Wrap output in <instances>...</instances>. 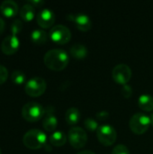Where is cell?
<instances>
[{
  "label": "cell",
  "instance_id": "1",
  "mask_svg": "<svg viewBox=\"0 0 153 154\" xmlns=\"http://www.w3.org/2000/svg\"><path fill=\"white\" fill-rule=\"evenodd\" d=\"M45 66L53 71H61L69 64V54L61 49H53L47 51L43 57Z\"/></svg>",
  "mask_w": 153,
  "mask_h": 154
},
{
  "label": "cell",
  "instance_id": "2",
  "mask_svg": "<svg viewBox=\"0 0 153 154\" xmlns=\"http://www.w3.org/2000/svg\"><path fill=\"white\" fill-rule=\"evenodd\" d=\"M47 136L39 129L29 130L23 137V143L25 147L31 150H39L46 145Z\"/></svg>",
  "mask_w": 153,
  "mask_h": 154
},
{
  "label": "cell",
  "instance_id": "3",
  "mask_svg": "<svg viewBox=\"0 0 153 154\" xmlns=\"http://www.w3.org/2000/svg\"><path fill=\"white\" fill-rule=\"evenodd\" d=\"M151 125V117L143 113L134 114L129 122V127L131 131L138 135L145 134L150 128Z\"/></svg>",
  "mask_w": 153,
  "mask_h": 154
},
{
  "label": "cell",
  "instance_id": "4",
  "mask_svg": "<svg viewBox=\"0 0 153 154\" xmlns=\"http://www.w3.org/2000/svg\"><path fill=\"white\" fill-rule=\"evenodd\" d=\"M45 115V109L41 105L36 102H29L22 108L23 118L30 123H34L41 120Z\"/></svg>",
  "mask_w": 153,
  "mask_h": 154
},
{
  "label": "cell",
  "instance_id": "5",
  "mask_svg": "<svg viewBox=\"0 0 153 154\" xmlns=\"http://www.w3.org/2000/svg\"><path fill=\"white\" fill-rule=\"evenodd\" d=\"M49 36L54 43L59 45H64L70 41L71 32L67 26L58 24L50 29Z\"/></svg>",
  "mask_w": 153,
  "mask_h": 154
},
{
  "label": "cell",
  "instance_id": "6",
  "mask_svg": "<svg viewBox=\"0 0 153 154\" xmlns=\"http://www.w3.org/2000/svg\"><path fill=\"white\" fill-rule=\"evenodd\" d=\"M47 88L46 81L42 78L35 77L29 79L24 87L25 93L32 97H38L44 94Z\"/></svg>",
  "mask_w": 153,
  "mask_h": 154
},
{
  "label": "cell",
  "instance_id": "7",
  "mask_svg": "<svg viewBox=\"0 0 153 154\" xmlns=\"http://www.w3.org/2000/svg\"><path fill=\"white\" fill-rule=\"evenodd\" d=\"M96 136L100 143L105 146H111L117 139V133L113 126L109 125H103L99 126L96 131Z\"/></svg>",
  "mask_w": 153,
  "mask_h": 154
},
{
  "label": "cell",
  "instance_id": "8",
  "mask_svg": "<svg viewBox=\"0 0 153 154\" xmlns=\"http://www.w3.org/2000/svg\"><path fill=\"white\" fill-rule=\"evenodd\" d=\"M68 139L74 149H82L87 142V135L84 129L75 126L69 131Z\"/></svg>",
  "mask_w": 153,
  "mask_h": 154
},
{
  "label": "cell",
  "instance_id": "9",
  "mask_svg": "<svg viewBox=\"0 0 153 154\" xmlns=\"http://www.w3.org/2000/svg\"><path fill=\"white\" fill-rule=\"evenodd\" d=\"M113 79L120 85H127L132 79V69L126 64L116 65L112 71Z\"/></svg>",
  "mask_w": 153,
  "mask_h": 154
},
{
  "label": "cell",
  "instance_id": "10",
  "mask_svg": "<svg viewBox=\"0 0 153 154\" xmlns=\"http://www.w3.org/2000/svg\"><path fill=\"white\" fill-rule=\"evenodd\" d=\"M67 18L73 22L76 27L81 32H87L92 27V23L88 15L86 14H69Z\"/></svg>",
  "mask_w": 153,
  "mask_h": 154
},
{
  "label": "cell",
  "instance_id": "11",
  "mask_svg": "<svg viewBox=\"0 0 153 154\" xmlns=\"http://www.w3.org/2000/svg\"><path fill=\"white\" fill-rule=\"evenodd\" d=\"M36 20L40 27H41L42 29H48V28H50L54 24L56 16L53 11H51L50 9L45 8V9H42L41 12H39Z\"/></svg>",
  "mask_w": 153,
  "mask_h": 154
},
{
  "label": "cell",
  "instance_id": "12",
  "mask_svg": "<svg viewBox=\"0 0 153 154\" xmlns=\"http://www.w3.org/2000/svg\"><path fill=\"white\" fill-rule=\"evenodd\" d=\"M19 46H20L19 39L14 35H10L3 40L1 43V50L3 53H5V55H13L18 51Z\"/></svg>",
  "mask_w": 153,
  "mask_h": 154
},
{
  "label": "cell",
  "instance_id": "13",
  "mask_svg": "<svg viewBox=\"0 0 153 154\" xmlns=\"http://www.w3.org/2000/svg\"><path fill=\"white\" fill-rule=\"evenodd\" d=\"M1 13L6 17H13L17 14L18 13V5L14 1L6 0L2 2L0 5Z\"/></svg>",
  "mask_w": 153,
  "mask_h": 154
},
{
  "label": "cell",
  "instance_id": "14",
  "mask_svg": "<svg viewBox=\"0 0 153 154\" xmlns=\"http://www.w3.org/2000/svg\"><path fill=\"white\" fill-rule=\"evenodd\" d=\"M57 125H58L57 117L54 116V114L50 112V109L49 111L47 110V114L42 121V126L44 130H46L47 132H53L56 130Z\"/></svg>",
  "mask_w": 153,
  "mask_h": 154
},
{
  "label": "cell",
  "instance_id": "15",
  "mask_svg": "<svg viewBox=\"0 0 153 154\" xmlns=\"http://www.w3.org/2000/svg\"><path fill=\"white\" fill-rule=\"evenodd\" d=\"M70 54L76 60H84L87 54V49L85 45L81 43H76L70 48Z\"/></svg>",
  "mask_w": 153,
  "mask_h": 154
},
{
  "label": "cell",
  "instance_id": "16",
  "mask_svg": "<svg viewBox=\"0 0 153 154\" xmlns=\"http://www.w3.org/2000/svg\"><path fill=\"white\" fill-rule=\"evenodd\" d=\"M139 107L145 112H151L153 110V97L148 94H143L138 99Z\"/></svg>",
  "mask_w": 153,
  "mask_h": 154
},
{
  "label": "cell",
  "instance_id": "17",
  "mask_svg": "<svg viewBox=\"0 0 153 154\" xmlns=\"http://www.w3.org/2000/svg\"><path fill=\"white\" fill-rule=\"evenodd\" d=\"M65 120L69 125H77L80 120V112L77 107H70L66 111Z\"/></svg>",
  "mask_w": 153,
  "mask_h": 154
},
{
  "label": "cell",
  "instance_id": "18",
  "mask_svg": "<svg viewBox=\"0 0 153 154\" xmlns=\"http://www.w3.org/2000/svg\"><path fill=\"white\" fill-rule=\"evenodd\" d=\"M20 16L21 18L24 21V22H31L35 15V9L34 7L30 5V4H25L23 5L20 11H19Z\"/></svg>",
  "mask_w": 153,
  "mask_h": 154
},
{
  "label": "cell",
  "instance_id": "19",
  "mask_svg": "<svg viewBox=\"0 0 153 154\" xmlns=\"http://www.w3.org/2000/svg\"><path fill=\"white\" fill-rule=\"evenodd\" d=\"M31 40L33 43L37 45L45 44L48 41V34L45 31L41 29H36L31 33Z\"/></svg>",
  "mask_w": 153,
  "mask_h": 154
},
{
  "label": "cell",
  "instance_id": "20",
  "mask_svg": "<svg viewBox=\"0 0 153 154\" xmlns=\"http://www.w3.org/2000/svg\"><path fill=\"white\" fill-rule=\"evenodd\" d=\"M67 139L68 137L63 132L57 131L50 136V143L51 145L55 147H61L67 143Z\"/></svg>",
  "mask_w": 153,
  "mask_h": 154
},
{
  "label": "cell",
  "instance_id": "21",
  "mask_svg": "<svg viewBox=\"0 0 153 154\" xmlns=\"http://www.w3.org/2000/svg\"><path fill=\"white\" fill-rule=\"evenodd\" d=\"M11 79L15 85H22L25 82V74L21 70H14L11 75Z\"/></svg>",
  "mask_w": 153,
  "mask_h": 154
},
{
  "label": "cell",
  "instance_id": "22",
  "mask_svg": "<svg viewBox=\"0 0 153 154\" xmlns=\"http://www.w3.org/2000/svg\"><path fill=\"white\" fill-rule=\"evenodd\" d=\"M84 125L86 127L87 130H88L89 132H96L99 128L98 123L97 121H96L93 118H87L85 120Z\"/></svg>",
  "mask_w": 153,
  "mask_h": 154
},
{
  "label": "cell",
  "instance_id": "23",
  "mask_svg": "<svg viewBox=\"0 0 153 154\" xmlns=\"http://www.w3.org/2000/svg\"><path fill=\"white\" fill-rule=\"evenodd\" d=\"M22 29H23V23H22L21 20L16 19L12 23V24H11V32H12L13 35L16 36V34L19 33L22 31Z\"/></svg>",
  "mask_w": 153,
  "mask_h": 154
},
{
  "label": "cell",
  "instance_id": "24",
  "mask_svg": "<svg viewBox=\"0 0 153 154\" xmlns=\"http://www.w3.org/2000/svg\"><path fill=\"white\" fill-rule=\"evenodd\" d=\"M112 154H130V151L125 145L119 144V145H116L114 148Z\"/></svg>",
  "mask_w": 153,
  "mask_h": 154
},
{
  "label": "cell",
  "instance_id": "25",
  "mask_svg": "<svg viewBox=\"0 0 153 154\" xmlns=\"http://www.w3.org/2000/svg\"><path fill=\"white\" fill-rule=\"evenodd\" d=\"M8 78V70L5 66L0 65V85L5 83Z\"/></svg>",
  "mask_w": 153,
  "mask_h": 154
},
{
  "label": "cell",
  "instance_id": "26",
  "mask_svg": "<svg viewBox=\"0 0 153 154\" xmlns=\"http://www.w3.org/2000/svg\"><path fill=\"white\" fill-rule=\"evenodd\" d=\"M122 94L125 98H129L133 95V88L129 85H124L122 88Z\"/></svg>",
  "mask_w": 153,
  "mask_h": 154
},
{
  "label": "cell",
  "instance_id": "27",
  "mask_svg": "<svg viewBox=\"0 0 153 154\" xmlns=\"http://www.w3.org/2000/svg\"><path fill=\"white\" fill-rule=\"evenodd\" d=\"M109 116V114L106 111H102V112H99L96 114V118L100 121H104L106 119H107Z\"/></svg>",
  "mask_w": 153,
  "mask_h": 154
},
{
  "label": "cell",
  "instance_id": "28",
  "mask_svg": "<svg viewBox=\"0 0 153 154\" xmlns=\"http://www.w3.org/2000/svg\"><path fill=\"white\" fill-rule=\"evenodd\" d=\"M28 4L32 5L33 7H41V5H44V2L42 0H30Z\"/></svg>",
  "mask_w": 153,
  "mask_h": 154
},
{
  "label": "cell",
  "instance_id": "29",
  "mask_svg": "<svg viewBox=\"0 0 153 154\" xmlns=\"http://www.w3.org/2000/svg\"><path fill=\"white\" fill-rule=\"evenodd\" d=\"M5 26V24L4 20H3L2 18H0V35H1V34H2V32H4Z\"/></svg>",
  "mask_w": 153,
  "mask_h": 154
},
{
  "label": "cell",
  "instance_id": "30",
  "mask_svg": "<svg viewBox=\"0 0 153 154\" xmlns=\"http://www.w3.org/2000/svg\"><path fill=\"white\" fill-rule=\"evenodd\" d=\"M78 154H96V153H94V152H91V151H83V152H78Z\"/></svg>",
  "mask_w": 153,
  "mask_h": 154
},
{
  "label": "cell",
  "instance_id": "31",
  "mask_svg": "<svg viewBox=\"0 0 153 154\" xmlns=\"http://www.w3.org/2000/svg\"><path fill=\"white\" fill-rule=\"evenodd\" d=\"M150 117H151V125L153 126V113L151 115V116H150Z\"/></svg>",
  "mask_w": 153,
  "mask_h": 154
},
{
  "label": "cell",
  "instance_id": "32",
  "mask_svg": "<svg viewBox=\"0 0 153 154\" xmlns=\"http://www.w3.org/2000/svg\"><path fill=\"white\" fill-rule=\"evenodd\" d=\"M0 154H2V152H1V149H0Z\"/></svg>",
  "mask_w": 153,
  "mask_h": 154
}]
</instances>
